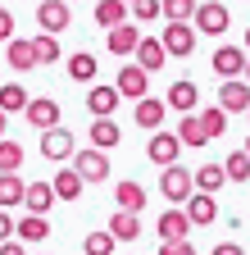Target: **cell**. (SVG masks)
Returning a JSON list of instances; mask_svg holds the SVG:
<instances>
[{"label":"cell","instance_id":"bcb514c9","mask_svg":"<svg viewBox=\"0 0 250 255\" xmlns=\"http://www.w3.org/2000/svg\"><path fill=\"white\" fill-rule=\"evenodd\" d=\"M246 50H250V27H246Z\"/></svg>","mask_w":250,"mask_h":255},{"label":"cell","instance_id":"f1b7e54d","mask_svg":"<svg viewBox=\"0 0 250 255\" xmlns=\"http://www.w3.org/2000/svg\"><path fill=\"white\" fill-rule=\"evenodd\" d=\"M27 105H32V96H27V87H18V82L0 87V110H5V114H27Z\"/></svg>","mask_w":250,"mask_h":255},{"label":"cell","instance_id":"cb8c5ba5","mask_svg":"<svg viewBox=\"0 0 250 255\" xmlns=\"http://www.w3.org/2000/svg\"><path fill=\"white\" fill-rule=\"evenodd\" d=\"M23 196H27V182L18 178V173H0V210H14V205H23Z\"/></svg>","mask_w":250,"mask_h":255},{"label":"cell","instance_id":"7bdbcfd3","mask_svg":"<svg viewBox=\"0 0 250 255\" xmlns=\"http://www.w3.org/2000/svg\"><path fill=\"white\" fill-rule=\"evenodd\" d=\"M0 255H27V246L14 237V242H5V246H0Z\"/></svg>","mask_w":250,"mask_h":255},{"label":"cell","instance_id":"ac0fdd59","mask_svg":"<svg viewBox=\"0 0 250 255\" xmlns=\"http://www.w3.org/2000/svg\"><path fill=\"white\" fill-rule=\"evenodd\" d=\"M55 201H59V196H55V187H50V182H27V196H23V210H27V214H41V219H46Z\"/></svg>","mask_w":250,"mask_h":255},{"label":"cell","instance_id":"681fc988","mask_svg":"<svg viewBox=\"0 0 250 255\" xmlns=\"http://www.w3.org/2000/svg\"><path fill=\"white\" fill-rule=\"evenodd\" d=\"M246 119H250V110H246Z\"/></svg>","mask_w":250,"mask_h":255},{"label":"cell","instance_id":"d6a6232c","mask_svg":"<svg viewBox=\"0 0 250 255\" xmlns=\"http://www.w3.org/2000/svg\"><path fill=\"white\" fill-rule=\"evenodd\" d=\"M160 5H164V18L168 23H196V0H160Z\"/></svg>","mask_w":250,"mask_h":255},{"label":"cell","instance_id":"1f68e13d","mask_svg":"<svg viewBox=\"0 0 250 255\" xmlns=\"http://www.w3.org/2000/svg\"><path fill=\"white\" fill-rule=\"evenodd\" d=\"M196 119H200V128H205V137H209V141L228 132V114L218 110V105H209V110H196Z\"/></svg>","mask_w":250,"mask_h":255},{"label":"cell","instance_id":"e575fe53","mask_svg":"<svg viewBox=\"0 0 250 255\" xmlns=\"http://www.w3.org/2000/svg\"><path fill=\"white\" fill-rule=\"evenodd\" d=\"M32 50H37V64H55L59 59V41L50 37V32H37V37H32Z\"/></svg>","mask_w":250,"mask_h":255},{"label":"cell","instance_id":"7402d4cb","mask_svg":"<svg viewBox=\"0 0 250 255\" xmlns=\"http://www.w3.org/2000/svg\"><path fill=\"white\" fill-rule=\"evenodd\" d=\"M114 201H118L123 214H141V205H146V187L128 178V182H118V187H114Z\"/></svg>","mask_w":250,"mask_h":255},{"label":"cell","instance_id":"ee69618b","mask_svg":"<svg viewBox=\"0 0 250 255\" xmlns=\"http://www.w3.org/2000/svg\"><path fill=\"white\" fill-rule=\"evenodd\" d=\"M5 123H9V114H5V110H0V141H5Z\"/></svg>","mask_w":250,"mask_h":255},{"label":"cell","instance_id":"c3c4849f","mask_svg":"<svg viewBox=\"0 0 250 255\" xmlns=\"http://www.w3.org/2000/svg\"><path fill=\"white\" fill-rule=\"evenodd\" d=\"M246 155H250V141H246Z\"/></svg>","mask_w":250,"mask_h":255},{"label":"cell","instance_id":"8fae6325","mask_svg":"<svg viewBox=\"0 0 250 255\" xmlns=\"http://www.w3.org/2000/svg\"><path fill=\"white\" fill-rule=\"evenodd\" d=\"M146 82H150V73H146V69H137V64H123L118 78H114L118 96H128V101H146Z\"/></svg>","mask_w":250,"mask_h":255},{"label":"cell","instance_id":"d4e9b609","mask_svg":"<svg viewBox=\"0 0 250 255\" xmlns=\"http://www.w3.org/2000/svg\"><path fill=\"white\" fill-rule=\"evenodd\" d=\"M50 187H55V196H59V201H78L82 191H86V182L78 178V169H73V164H69V169H59Z\"/></svg>","mask_w":250,"mask_h":255},{"label":"cell","instance_id":"f6af8a7d","mask_svg":"<svg viewBox=\"0 0 250 255\" xmlns=\"http://www.w3.org/2000/svg\"><path fill=\"white\" fill-rule=\"evenodd\" d=\"M123 5H128V9H132V5H141V0H123Z\"/></svg>","mask_w":250,"mask_h":255},{"label":"cell","instance_id":"484cf974","mask_svg":"<svg viewBox=\"0 0 250 255\" xmlns=\"http://www.w3.org/2000/svg\"><path fill=\"white\" fill-rule=\"evenodd\" d=\"M114 242H137L141 237V219L137 214H123V210H114V219H109V228H105Z\"/></svg>","mask_w":250,"mask_h":255},{"label":"cell","instance_id":"d590c367","mask_svg":"<svg viewBox=\"0 0 250 255\" xmlns=\"http://www.w3.org/2000/svg\"><path fill=\"white\" fill-rule=\"evenodd\" d=\"M23 164V146L18 141H0V173H18Z\"/></svg>","mask_w":250,"mask_h":255},{"label":"cell","instance_id":"9a60e30c","mask_svg":"<svg viewBox=\"0 0 250 255\" xmlns=\"http://www.w3.org/2000/svg\"><path fill=\"white\" fill-rule=\"evenodd\" d=\"M164 64H168L164 41H160V37H141V46H137V69H146V73H160Z\"/></svg>","mask_w":250,"mask_h":255},{"label":"cell","instance_id":"603a6c76","mask_svg":"<svg viewBox=\"0 0 250 255\" xmlns=\"http://www.w3.org/2000/svg\"><path fill=\"white\" fill-rule=\"evenodd\" d=\"M86 137H91V146H96V150H109V146L123 141V128H118L114 119H96V123L86 128Z\"/></svg>","mask_w":250,"mask_h":255},{"label":"cell","instance_id":"8992f818","mask_svg":"<svg viewBox=\"0 0 250 255\" xmlns=\"http://www.w3.org/2000/svg\"><path fill=\"white\" fill-rule=\"evenodd\" d=\"M37 23H41V32H50V37H59L69 23H73V14H69V0H41L37 5Z\"/></svg>","mask_w":250,"mask_h":255},{"label":"cell","instance_id":"836d02e7","mask_svg":"<svg viewBox=\"0 0 250 255\" xmlns=\"http://www.w3.org/2000/svg\"><path fill=\"white\" fill-rule=\"evenodd\" d=\"M223 173H228V182H250V155L246 150H232L223 159Z\"/></svg>","mask_w":250,"mask_h":255},{"label":"cell","instance_id":"7dc6e473","mask_svg":"<svg viewBox=\"0 0 250 255\" xmlns=\"http://www.w3.org/2000/svg\"><path fill=\"white\" fill-rule=\"evenodd\" d=\"M246 82H250V64H246Z\"/></svg>","mask_w":250,"mask_h":255},{"label":"cell","instance_id":"2e32d148","mask_svg":"<svg viewBox=\"0 0 250 255\" xmlns=\"http://www.w3.org/2000/svg\"><path fill=\"white\" fill-rule=\"evenodd\" d=\"M14 237H18L23 246L46 242V237H50V219H41V214H23V219L14 223Z\"/></svg>","mask_w":250,"mask_h":255},{"label":"cell","instance_id":"ffe728a7","mask_svg":"<svg viewBox=\"0 0 250 255\" xmlns=\"http://www.w3.org/2000/svg\"><path fill=\"white\" fill-rule=\"evenodd\" d=\"M118 101H123L118 87H91V91H86V110L96 114V119H109V114L118 110Z\"/></svg>","mask_w":250,"mask_h":255},{"label":"cell","instance_id":"30bf717a","mask_svg":"<svg viewBox=\"0 0 250 255\" xmlns=\"http://www.w3.org/2000/svg\"><path fill=\"white\" fill-rule=\"evenodd\" d=\"M105 46L123 59V55H137V46H141V27L128 18V23H118V27H109V37H105Z\"/></svg>","mask_w":250,"mask_h":255},{"label":"cell","instance_id":"4fadbf2b","mask_svg":"<svg viewBox=\"0 0 250 255\" xmlns=\"http://www.w3.org/2000/svg\"><path fill=\"white\" fill-rule=\"evenodd\" d=\"M164 105H168V110H182V114H196V105H200V87H196L191 78L173 82L168 96H164Z\"/></svg>","mask_w":250,"mask_h":255},{"label":"cell","instance_id":"7c38bea8","mask_svg":"<svg viewBox=\"0 0 250 255\" xmlns=\"http://www.w3.org/2000/svg\"><path fill=\"white\" fill-rule=\"evenodd\" d=\"M41 155L46 159H73L78 155L73 132H69V128H50V132H41Z\"/></svg>","mask_w":250,"mask_h":255},{"label":"cell","instance_id":"9c48e42d","mask_svg":"<svg viewBox=\"0 0 250 255\" xmlns=\"http://www.w3.org/2000/svg\"><path fill=\"white\" fill-rule=\"evenodd\" d=\"M23 119L32 123L37 132H50V128H59V101H50V96H32V105H27Z\"/></svg>","mask_w":250,"mask_h":255},{"label":"cell","instance_id":"74e56055","mask_svg":"<svg viewBox=\"0 0 250 255\" xmlns=\"http://www.w3.org/2000/svg\"><path fill=\"white\" fill-rule=\"evenodd\" d=\"M160 14H164L160 0H141V5H132V23H155Z\"/></svg>","mask_w":250,"mask_h":255},{"label":"cell","instance_id":"277c9868","mask_svg":"<svg viewBox=\"0 0 250 255\" xmlns=\"http://www.w3.org/2000/svg\"><path fill=\"white\" fill-rule=\"evenodd\" d=\"M177 155H182V141H177V132H150V141H146V159H155L160 169H168V164H177Z\"/></svg>","mask_w":250,"mask_h":255},{"label":"cell","instance_id":"b9f144b4","mask_svg":"<svg viewBox=\"0 0 250 255\" xmlns=\"http://www.w3.org/2000/svg\"><path fill=\"white\" fill-rule=\"evenodd\" d=\"M5 242H14V219L0 210V246H5Z\"/></svg>","mask_w":250,"mask_h":255},{"label":"cell","instance_id":"7a4b0ae2","mask_svg":"<svg viewBox=\"0 0 250 255\" xmlns=\"http://www.w3.org/2000/svg\"><path fill=\"white\" fill-rule=\"evenodd\" d=\"M232 27V14L223 0H205V5L196 9V32H205V37H223V32Z\"/></svg>","mask_w":250,"mask_h":255},{"label":"cell","instance_id":"60d3db41","mask_svg":"<svg viewBox=\"0 0 250 255\" xmlns=\"http://www.w3.org/2000/svg\"><path fill=\"white\" fill-rule=\"evenodd\" d=\"M209 255H250V251H246V246H237V242H218Z\"/></svg>","mask_w":250,"mask_h":255},{"label":"cell","instance_id":"e0dca14e","mask_svg":"<svg viewBox=\"0 0 250 255\" xmlns=\"http://www.w3.org/2000/svg\"><path fill=\"white\" fill-rule=\"evenodd\" d=\"M5 59H9L14 73H32L37 69V50H32V41H23V37L5 41Z\"/></svg>","mask_w":250,"mask_h":255},{"label":"cell","instance_id":"ab89813d","mask_svg":"<svg viewBox=\"0 0 250 255\" xmlns=\"http://www.w3.org/2000/svg\"><path fill=\"white\" fill-rule=\"evenodd\" d=\"M0 41H14V14L0 9Z\"/></svg>","mask_w":250,"mask_h":255},{"label":"cell","instance_id":"3957f363","mask_svg":"<svg viewBox=\"0 0 250 255\" xmlns=\"http://www.w3.org/2000/svg\"><path fill=\"white\" fill-rule=\"evenodd\" d=\"M73 169H78V178L91 187V182H105V178H109V159H105V150L86 146V150H78V155H73Z\"/></svg>","mask_w":250,"mask_h":255},{"label":"cell","instance_id":"ba28073f","mask_svg":"<svg viewBox=\"0 0 250 255\" xmlns=\"http://www.w3.org/2000/svg\"><path fill=\"white\" fill-rule=\"evenodd\" d=\"M164 50L168 55H196V27L191 23H164Z\"/></svg>","mask_w":250,"mask_h":255},{"label":"cell","instance_id":"83f0119b","mask_svg":"<svg viewBox=\"0 0 250 255\" xmlns=\"http://www.w3.org/2000/svg\"><path fill=\"white\" fill-rule=\"evenodd\" d=\"M132 18V9L128 5H123V0H100V5H96V23L109 32V27H118V23H128Z\"/></svg>","mask_w":250,"mask_h":255},{"label":"cell","instance_id":"52a82bcc","mask_svg":"<svg viewBox=\"0 0 250 255\" xmlns=\"http://www.w3.org/2000/svg\"><path fill=\"white\" fill-rule=\"evenodd\" d=\"M218 110H223V114H246L250 110V82L246 78L223 82V87H218Z\"/></svg>","mask_w":250,"mask_h":255},{"label":"cell","instance_id":"f546056e","mask_svg":"<svg viewBox=\"0 0 250 255\" xmlns=\"http://www.w3.org/2000/svg\"><path fill=\"white\" fill-rule=\"evenodd\" d=\"M223 182H228L223 164H200V169H196V191H205V196H214Z\"/></svg>","mask_w":250,"mask_h":255},{"label":"cell","instance_id":"5bb4252c","mask_svg":"<svg viewBox=\"0 0 250 255\" xmlns=\"http://www.w3.org/2000/svg\"><path fill=\"white\" fill-rule=\"evenodd\" d=\"M164 114H168V105L160 101V96H146V101H137V110H132L137 128H146V132H160V123H164Z\"/></svg>","mask_w":250,"mask_h":255},{"label":"cell","instance_id":"d6986e66","mask_svg":"<svg viewBox=\"0 0 250 255\" xmlns=\"http://www.w3.org/2000/svg\"><path fill=\"white\" fill-rule=\"evenodd\" d=\"M182 210H186V219H191V228H209V223L218 219V205H214V196H205V191H196Z\"/></svg>","mask_w":250,"mask_h":255},{"label":"cell","instance_id":"44dd1931","mask_svg":"<svg viewBox=\"0 0 250 255\" xmlns=\"http://www.w3.org/2000/svg\"><path fill=\"white\" fill-rule=\"evenodd\" d=\"M186 233H191L186 210H164V214H160V237H164V242H186Z\"/></svg>","mask_w":250,"mask_h":255},{"label":"cell","instance_id":"5b68a950","mask_svg":"<svg viewBox=\"0 0 250 255\" xmlns=\"http://www.w3.org/2000/svg\"><path fill=\"white\" fill-rule=\"evenodd\" d=\"M246 64H250V50H237V46H218L214 50V73L232 82V78H246Z\"/></svg>","mask_w":250,"mask_h":255},{"label":"cell","instance_id":"4316f807","mask_svg":"<svg viewBox=\"0 0 250 255\" xmlns=\"http://www.w3.org/2000/svg\"><path fill=\"white\" fill-rule=\"evenodd\" d=\"M96 73H100L96 55H86V50H73V55H69V78H73V82H96Z\"/></svg>","mask_w":250,"mask_h":255},{"label":"cell","instance_id":"8d00e7d4","mask_svg":"<svg viewBox=\"0 0 250 255\" xmlns=\"http://www.w3.org/2000/svg\"><path fill=\"white\" fill-rule=\"evenodd\" d=\"M82 251H86V255H114V237H109V233H86Z\"/></svg>","mask_w":250,"mask_h":255},{"label":"cell","instance_id":"4dcf8cb0","mask_svg":"<svg viewBox=\"0 0 250 255\" xmlns=\"http://www.w3.org/2000/svg\"><path fill=\"white\" fill-rule=\"evenodd\" d=\"M177 141H182V146H196V150H200V146L209 141V137H205V128H200V119H196V114H182V123H177Z\"/></svg>","mask_w":250,"mask_h":255},{"label":"cell","instance_id":"6da1fadb","mask_svg":"<svg viewBox=\"0 0 250 255\" xmlns=\"http://www.w3.org/2000/svg\"><path fill=\"white\" fill-rule=\"evenodd\" d=\"M160 196L173 201V205H186V201L196 196V173L182 169V164H168V169L160 173Z\"/></svg>","mask_w":250,"mask_h":255},{"label":"cell","instance_id":"f35d334b","mask_svg":"<svg viewBox=\"0 0 250 255\" xmlns=\"http://www.w3.org/2000/svg\"><path fill=\"white\" fill-rule=\"evenodd\" d=\"M160 255H196L191 242H160Z\"/></svg>","mask_w":250,"mask_h":255}]
</instances>
